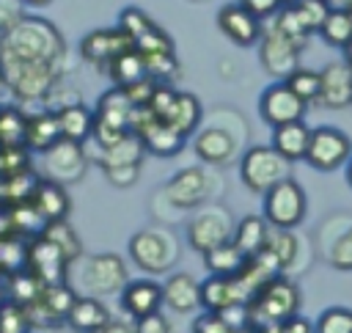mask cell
Wrapping results in <instances>:
<instances>
[{
    "instance_id": "32",
    "label": "cell",
    "mask_w": 352,
    "mask_h": 333,
    "mask_svg": "<svg viewBox=\"0 0 352 333\" xmlns=\"http://www.w3.org/2000/svg\"><path fill=\"white\" fill-rule=\"evenodd\" d=\"M316 33L324 39V44L344 50L352 41V14L344 11V8H330Z\"/></svg>"
},
{
    "instance_id": "12",
    "label": "cell",
    "mask_w": 352,
    "mask_h": 333,
    "mask_svg": "<svg viewBox=\"0 0 352 333\" xmlns=\"http://www.w3.org/2000/svg\"><path fill=\"white\" fill-rule=\"evenodd\" d=\"M74 292L63 283H52V286H41L38 297L25 305L28 308V316H30V325L33 327H55L60 322H66V314L74 303Z\"/></svg>"
},
{
    "instance_id": "25",
    "label": "cell",
    "mask_w": 352,
    "mask_h": 333,
    "mask_svg": "<svg viewBox=\"0 0 352 333\" xmlns=\"http://www.w3.org/2000/svg\"><path fill=\"white\" fill-rule=\"evenodd\" d=\"M143 154H146V149H143L140 138L129 129L113 146L99 149V165H102V171H110V168H135V165L143 162Z\"/></svg>"
},
{
    "instance_id": "34",
    "label": "cell",
    "mask_w": 352,
    "mask_h": 333,
    "mask_svg": "<svg viewBox=\"0 0 352 333\" xmlns=\"http://www.w3.org/2000/svg\"><path fill=\"white\" fill-rule=\"evenodd\" d=\"M264 250L275 259V264L280 270H286V267L294 264L297 250H300V242H297V237L289 228H270L267 242H264Z\"/></svg>"
},
{
    "instance_id": "29",
    "label": "cell",
    "mask_w": 352,
    "mask_h": 333,
    "mask_svg": "<svg viewBox=\"0 0 352 333\" xmlns=\"http://www.w3.org/2000/svg\"><path fill=\"white\" fill-rule=\"evenodd\" d=\"M55 118H58V129H60V138L66 140H74V143H85L91 138V127H94V113L80 105V102H72V105H63L58 110H52Z\"/></svg>"
},
{
    "instance_id": "27",
    "label": "cell",
    "mask_w": 352,
    "mask_h": 333,
    "mask_svg": "<svg viewBox=\"0 0 352 333\" xmlns=\"http://www.w3.org/2000/svg\"><path fill=\"white\" fill-rule=\"evenodd\" d=\"M110 319V311L107 305L94 297V294H85V297H74L69 314H66V325L72 330H80V333H94L96 327H102L104 322Z\"/></svg>"
},
{
    "instance_id": "37",
    "label": "cell",
    "mask_w": 352,
    "mask_h": 333,
    "mask_svg": "<svg viewBox=\"0 0 352 333\" xmlns=\"http://www.w3.org/2000/svg\"><path fill=\"white\" fill-rule=\"evenodd\" d=\"M283 83H286V88H289L297 99H302L305 105H314V102L319 99V72H314V69L297 66L294 72H289V74L283 77Z\"/></svg>"
},
{
    "instance_id": "30",
    "label": "cell",
    "mask_w": 352,
    "mask_h": 333,
    "mask_svg": "<svg viewBox=\"0 0 352 333\" xmlns=\"http://www.w3.org/2000/svg\"><path fill=\"white\" fill-rule=\"evenodd\" d=\"M58 140H60V129H58V118L52 110H41L36 116H28V124H25V149L28 151L44 154Z\"/></svg>"
},
{
    "instance_id": "52",
    "label": "cell",
    "mask_w": 352,
    "mask_h": 333,
    "mask_svg": "<svg viewBox=\"0 0 352 333\" xmlns=\"http://www.w3.org/2000/svg\"><path fill=\"white\" fill-rule=\"evenodd\" d=\"M327 6L330 8H344V11L352 14V0H327Z\"/></svg>"
},
{
    "instance_id": "58",
    "label": "cell",
    "mask_w": 352,
    "mask_h": 333,
    "mask_svg": "<svg viewBox=\"0 0 352 333\" xmlns=\"http://www.w3.org/2000/svg\"><path fill=\"white\" fill-rule=\"evenodd\" d=\"M349 69H352V66H349Z\"/></svg>"
},
{
    "instance_id": "4",
    "label": "cell",
    "mask_w": 352,
    "mask_h": 333,
    "mask_svg": "<svg viewBox=\"0 0 352 333\" xmlns=\"http://www.w3.org/2000/svg\"><path fill=\"white\" fill-rule=\"evenodd\" d=\"M264 195V220L270 228H294L305 217V190L292 176L275 182Z\"/></svg>"
},
{
    "instance_id": "19",
    "label": "cell",
    "mask_w": 352,
    "mask_h": 333,
    "mask_svg": "<svg viewBox=\"0 0 352 333\" xmlns=\"http://www.w3.org/2000/svg\"><path fill=\"white\" fill-rule=\"evenodd\" d=\"M198 300H201L204 311H214V314L236 311L245 305L231 275H209L206 281H201L198 283Z\"/></svg>"
},
{
    "instance_id": "55",
    "label": "cell",
    "mask_w": 352,
    "mask_h": 333,
    "mask_svg": "<svg viewBox=\"0 0 352 333\" xmlns=\"http://www.w3.org/2000/svg\"><path fill=\"white\" fill-rule=\"evenodd\" d=\"M6 300H8V297H6V286H3V283H0V305H3V303H6Z\"/></svg>"
},
{
    "instance_id": "11",
    "label": "cell",
    "mask_w": 352,
    "mask_h": 333,
    "mask_svg": "<svg viewBox=\"0 0 352 333\" xmlns=\"http://www.w3.org/2000/svg\"><path fill=\"white\" fill-rule=\"evenodd\" d=\"M85 168H88V157L82 151V143L60 138L55 146L44 151V173H47L44 179H52L58 184L80 182L85 176Z\"/></svg>"
},
{
    "instance_id": "57",
    "label": "cell",
    "mask_w": 352,
    "mask_h": 333,
    "mask_svg": "<svg viewBox=\"0 0 352 333\" xmlns=\"http://www.w3.org/2000/svg\"><path fill=\"white\" fill-rule=\"evenodd\" d=\"M0 91H3V83H0Z\"/></svg>"
},
{
    "instance_id": "38",
    "label": "cell",
    "mask_w": 352,
    "mask_h": 333,
    "mask_svg": "<svg viewBox=\"0 0 352 333\" xmlns=\"http://www.w3.org/2000/svg\"><path fill=\"white\" fill-rule=\"evenodd\" d=\"M25 124L28 116L16 107H0V149L25 146Z\"/></svg>"
},
{
    "instance_id": "33",
    "label": "cell",
    "mask_w": 352,
    "mask_h": 333,
    "mask_svg": "<svg viewBox=\"0 0 352 333\" xmlns=\"http://www.w3.org/2000/svg\"><path fill=\"white\" fill-rule=\"evenodd\" d=\"M201 256H204V267L209 270V275H234L245 261V256L231 245V239L204 250Z\"/></svg>"
},
{
    "instance_id": "46",
    "label": "cell",
    "mask_w": 352,
    "mask_h": 333,
    "mask_svg": "<svg viewBox=\"0 0 352 333\" xmlns=\"http://www.w3.org/2000/svg\"><path fill=\"white\" fill-rule=\"evenodd\" d=\"M242 8H248L256 19H272L280 11V0H239Z\"/></svg>"
},
{
    "instance_id": "18",
    "label": "cell",
    "mask_w": 352,
    "mask_h": 333,
    "mask_svg": "<svg viewBox=\"0 0 352 333\" xmlns=\"http://www.w3.org/2000/svg\"><path fill=\"white\" fill-rule=\"evenodd\" d=\"M330 110H341L352 105V69L344 61H333L319 72V99Z\"/></svg>"
},
{
    "instance_id": "41",
    "label": "cell",
    "mask_w": 352,
    "mask_h": 333,
    "mask_svg": "<svg viewBox=\"0 0 352 333\" xmlns=\"http://www.w3.org/2000/svg\"><path fill=\"white\" fill-rule=\"evenodd\" d=\"M327 261L333 270L338 272H349L352 270V223L336 237V242L327 250Z\"/></svg>"
},
{
    "instance_id": "24",
    "label": "cell",
    "mask_w": 352,
    "mask_h": 333,
    "mask_svg": "<svg viewBox=\"0 0 352 333\" xmlns=\"http://www.w3.org/2000/svg\"><path fill=\"white\" fill-rule=\"evenodd\" d=\"M192 149L198 154V160L209 162V165H226L234 151H236V143L231 138V132L220 129V127H206L198 132V138L192 140Z\"/></svg>"
},
{
    "instance_id": "40",
    "label": "cell",
    "mask_w": 352,
    "mask_h": 333,
    "mask_svg": "<svg viewBox=\"0 0 352 333\" xmlns=\"http://www.w3.org/2000/svg\"><path fill=\"white\" fill-rule=\"evenodd\" d=\"M30 316H28V308L14 303V300H6L0 305V333H30Z\"/></svg>"
},
{
    "instance_id": "6",
    "label": "cell",
    "mask_w": 352,
    "mask_h": 333,
    "mask_svg": "<svg viewBox=\"0 0 352 333\" xmlns=\"http://www.w3.org/2000/svg\"><path fill=\"white\" fill-rule=\"evenodd\" d=\"M239 176L248 190L264 193L275 182L292 176V162L283 160L272 146H250L239 160Z\"/></svg>"
},
{
    "instance_id": "49",
    "label": "cell",
    "mask_w": 352,
    "mask_h": 333,
    "mask_svg": "<svg viewBox=\"0 0 352 333\" xmlns=\"http://www.w3.org/2000/svg\"><path fill=\"white\" fill-rule=\"evenodd\" d=\"M275 325H278V333H314V322H308L300 314H292L289 319L275 322Z\"/></svg>"
},
{
    "instance_id": "26",
    "label": "cell",
    "mask_w": 352,
    "mask_h": 333,
    "mask_svg": "<svg viewBox=\"0 0 352 333\" xmlns=\"http://www.w3.org/2000/svg\"><path fill=\"white\" fill-rule=\"evenodd\" d=\"M308 138H311V129H308L302 121H289V124L272 127V149H275L283 160H289V162L305 160Z\"/></svg>"
},
{
    "instance_id": "2",
    "label": "cell",
    "mask_w": 352,
    "mask_h": 333,
    "mask_svg": "<svg viewBox=\"0 0 352 333\" xmlns=\"http://www.w3.org/2000/svg\"><path fill=\"white\" fill-rule=\"evenodd\" d=\"M297 311H300V289L294 281H289L280 272L267 278L242 305L245 319L258 325V327L283 322Z\"/></svg>"
},
{
    "instance_id": "48",
    "label": "cell",
    "mask_w": 352,
    "mask_h": 333,
    "mask_svg": "<svg viewBox=\"0 0 352 333\" xmlns=\"http://www.w3.org/2000/svg\"><path fill=\"white\" fill-rule=\"evenodd\" d=\"M104 176H107L116 187H126V184H135V182H138L140 165H135V168H110V171H104Z\"/></svg>"
},
{
    "instance_id": "8",
    "label": "cell",
    "mask_w": 352,
    "mask_h": 333,
    "mask_svg": "<svg viewBox=\"0 0 352 333\" xmlns=\"http://www.w3.org/2000/svg\"><path fill=\"white\" fill-rule=\"evenodd\" d=\"M234 220L228 215V209H223L220 204H201L198 212L192 215V220L187 223V242L195 253H204L220 242H226L231 237Z\"/></svg>"
},
{
    "instance_id": "13",
    "label": "cell",
    "mask_w": 352,
    "mask_h": 333,
    "mask_svg": "<svg viewBox=\"0 0 352 333\" xmlns=\"http://www.w3.org/2000/svg\"><path fill=\"white\" fill-rule=\"evenodd\" d=\"M258 58H261V66L275 74V77H286L289 72H294L300 66V47L294 41H289L283 33H278L272 25H267L261 30V39H258Z\"/></svg>"
},
{
    "instance_id": "10",
    "label": "cell",
    "mask_w": 352,
    "mask_h": 333,
    "mask_svg": "<svg viewBox=\"0 0 352 333\" xmlns=\"http://www.w3.org/2000/svg\"><path fill=\"white\" fill-rule=\"evenodd\" d=\"M66 256L60 253L58 245H52L44 234L33 237L25 245V270H30L41 286H52V283H63L66 281Z\"/></svg>"
},
{
    "instance_id": "1",
    "label": "cell",
    "mask_w": 352,
    "mask_h": 333,
    "mask_svg": "<svg viewBox=\"0 0 352 333\" xmlns=\"http://www.w3.org/2000/svg\"><path fill=\"white\" fill-rule=\"evenodd\" d=\"M0 55L3 58H19V61H38V63L63 66L66 41H63L60 30L50 19L22 14L8 30L0 33Z\"/></svg>"
},
{
    "instance_id": "35",
    "label": "cell",
    "mask_w": 352,
    "mask_h": 333,
    "mask_svg": "<svg viewBox=\"0 0 352 333\" xmlns=\"http://www.w3.org/2000/svg\"><path fill=\"white\" fill-rule=\"evenodd\" d=\"M41 234L52 242V245H58L60 248V253L66 256V261L72 264L80 253H82V245H80V237H77V231L66 223V220H55V223H47L44 228H41Z\"/></svg>"
},
{
    "instance_id": "16",
    "label": "cell",
    "mask_w": 352,
    "mask_h": 333,
    "mask_svg": "<svg viewBox=\"0 0 352 333\" xmlns=\"http://www.w3.org/2000/svg\"><path fill=\"white\" fill-rule=\"evenodd\" d=\"M217 28L223 30V36L228 41H234L236 47H253L261 39L264 22L256 19L248 8H242L239 3H226L217 11Z\"/></svg>"
},
{
    "instance_id": "51",
    "label": "cell",
    "mask_w": 352,
    "mask_h": 333,
    "mask_svg": "<svg viewBox=\"0 0 352 333\" xmlns=\"http://www.w3.org/2000/svg\"><path fill=\"white\" fill-rule=\"evenodd\" d=\"M231 333H261V327L253 325V322H248V319H242V322H236V325L231 327Z\"/></svg>"
},
{
    "instance_id": "54",
    "label": "cell",
    "mask_w": 352,
    "mask_h": 333,
    "mask_svg": "<svg viewBox=\"0 0 352 333\" xmlns=\"http://www.w3.org/2000/svg\"><path fill=\"white\" fill-rule=\"evenodd\" d=\"M344 165H346V182H349V187H352V154H349V160H346Z\"/></svg>"
},
{
    "instance_id": "20",
    "label": "cell",
    "mask_w": 352,
    "mask_h": 333,
    "mask_svg": "<svg viewBox=\"0 0 352 333\" xmlns=\"http://www.w3.org/2000/svg\"><path fill=\"white\" fill-rule=\"evenodd\" d=\"M118 294H121V308H124L132 319L146 316V314H154V311H160V305H162V286H160L154 278H135V281H126Z\"/></svg>"
},
{
    "instance_id": "53",
    "label": "cell",
    "mask_w": 352,
    "mask_h": 333,
    "mask_svg": "<svg viewBox=\"0 0 352 333\" xmlns=\"http://www.w3.org/2000/svg\"><path fill=\"white\" fill-rule=\"evenodd\" d=\"M22 6H30V8H44V6H50L52 0H19Z\"/></svg>"
},
{
    "instance_id": "7",
    "label": "cell",
    "mask_w": 352,
    "mask_h": 333,
    "mask_svg": "<svg viewBox=\"0 0 352 333\" xmlns=\"http://www.w3.org/2000/svg\"><path fill=\"white\" fill-rule=\"evenodd\" d=\"M352 154V140L338 127H314L305 149V162L316 171H336L341 168Z\"/></svg>"
},
{
    "instance_id": "47",
    "label": "cell",
    "mask_w": 352,
    "mask_h": 333,
    "mask_svg": "<svg viewBox=\"0 0 352 333\" xmlns=\"http://www.w3.org/2000/svg\"><path fill=\"white\" fill-rule=\"evenodd\" d=\"M19 17H22V3L19 0H0V33L8 30Z\"/></svg>"
},
{
    "instance_id": "9",
    "label": "cell",
    "mask_w": 352,
    "mask_h": 333,
    "mask_svg": "<svg viewBox=\"0 0 352 333\" xmlns=\"http://www.w3.org/2000/svg\"><path fill=\"white\" fill-rule=\"evenodd\" d=\"M129 281L126 272V261L116 253H96L88 256L85 267H82V286L88 294L102 297V294H116L124 289V283Z\"/></svg>"
},
{
    "instance_id": "43",
    "label": "cell",
    "mask_w": 352,
    "mask_h": 333,
    "mask_svg": "<svg viewBox=\"0 0 352 333\" xmlns=\"http://www.w3.org/2000/svg\"><path fill=\"white\" fill-rule=\"evenodd\" d=\"M121 33H126L129 36V41H135L146 28H151V17L143 11V8H138V6H126L121 14H118V25H116Z\"/></svg>"
},
{
    "instance_id": "50",
    "label": "cell",
    "mask_w": 352,
    "mask_h": 333,
    "mask_svg": "<svg viewBox=\"0 0 352 333\" xmlns=\"http://www.w3.org/2000/svg\"><path fill=\"white\" fill-rule=\"evenodd\" d=\"M94 333H135V330H132L129 322H121V319H113V316H110V319H107L102 327H96Z\"/></svg>"
},
{
    "instance_id": "36",
    "label": "cell",
    "mask_w": 352,
    "mask_h": 333,
    "mask_svg": "<svg viewBox=\"0 0 352 333\" xmlns=\"http://www.w3.org/2000/svg\"><path fill=\"white\" fill-rule=\"evenodd\" d=\"M38 292H41V283L30 270L19 267V270H14L8 275V286H6V297L8 300H14L19 305H30L38 297Z\"/></svg>"
},
{
    "instance_id": "44",
    "label": "cell",
    "mask_w": 352,
    "mask_h": 333,
    "mask_svg": "<svg viewBox=\"0 0 352 333\" xmlns=\"http://www.w3.org/2000/svg\"><path fill=\"white\" fill-rule=\"evenodd\" d=\"M231 327L234 325L223 314H214V311H206L192 322V333H231Z\"/></svg>"
},
{
    "instance_id": "14",
    "label": "cell",
    "mask_w": 352,
    "mask_h": 333,
    "mask_svg": "<svg viewBox=\"0 0 352 333\" xmlns=\"http://www.w3.org/2000/svg\"><path fill=\"white\" fill-rule=\"evenodd\" d=\"M305 107H308V105H305L302 99H297V96L286 88L283 80L267 85V88L261 91V96H258V113H261V118H264L267 124H272V127H280V124H289V121H302Z\"/></svg>"
},
{
    "instance_id": "42",
    "label": "cell",
    "mask_w": 352,
    "mask_h": 333,
    "mask_svg": "<svg viewBox=\"0 0 352 333\" xmlns=\"http://www.w3.org/2000/svg\"><path fill=\"white\" fill-rule=\"evenodd\" d=\"M292 8H294L297 19L302 22V28H305L308 33H316L319 25H322V19H324V14L330 11L327 0H300V3L292 6Z\"/></svg>"
},
{
    "instance_id": "5",
    "label": "cell",
    "mask_w": 352,
    "mask_h": 333,
    "mask_svg": "<svg viewBox=\"0 0 352 333\" xmlns=\"http://www.w3.org/2000/svg\"><path fill=\"white\" fill-rule=\"evenodd\" d=\"M129 116H132V102L121 88H110L99 96L96 110H94V127L91 138L96 140L99 149L113 146L124 132H129Z\"/></svg>"
},
{
    "instance_id": "45",
    "label": "cell",
    "mask_w": 352,
    "mask_h": 333,
    "mask_svg": "<svg viewBox=\"0 0 352 333\" xmlns=\"http://www.w3.org/2000/svg\"><path fill=\"white\" fill-rule=\"evenodd\" d=\"M132 330H135V333H170V322H168L160 311H154V314L138 316L135 325H132Z\"/></svg>"
},
{
    "instance_id": "23",
    "label": "cell",
    "mask_w": 352,
    "mask_h": 333,
    "mask_svg": "<svg viewBox=\"0 0 352 333\" xmlns=\"http://www.w3.org/2000/svg\"><path fill=\"white\" fill-rule=\"evenodd\" d=\"M201 118H204V107H201L198 96H192V94H187V91H176L170 107L165 110V116H162L160 121H165V124H168L170 129H176L182 138H190V135L198 129Z\"/></svg>"
},
{
    "instance_id": "31",
    "label": "cell",
    "mask_w": 352,
    "mask_h": 333,
    "mask_svg": "<svg viewBox=\"0 0 352 333\" xmlns=\"http://www.w3.org/2000/svg\"><path fill=\"white\" fill-rule=\"evenodd\" d=\"M104 72L110 74V80L116 83V88H124V85H129V83H135V80L146 77L143 58H140V52H138L135 47H129V50L118 52V55L104 66Z\"/></svg>"
},
{
    "instance_id": "56",
    "label": "cell",
    "mask_w": 352,
    "mask_h": 333,
    "mask_svg": "<svg viewBox=\"0 0 352 333\" xmlns=\"http://www.w3.org/2000/svg\"><path fill=\"white\" fill-rule=\"evenodd\" d=\"M297 3H300V0H280V8H283V6H297Z\"/></svg>"
},
{
    "instance_id": "22",
    "label": "cell",
    "mask_w": 352,
    "mask_h": 333,
    "mask_svg": "<svg viewBox=\"0 0 352 333\" xmlns=\"http://www.w3.org/2000/svg\"><path fill=\"white\" fill-rule=\"evenodd\" d=\"M160 286H162V303L176 314H192L201 305L198 281L190 272H170Z\"/></svg>"
},
{
    "instance_id": "3",
    "label": "cell",
    "mask_w": 352,
    "mask_h": 333,
    "mask_svg": "<svg viewBox=\"0 0 352 333\" xmlns=\"http://www.w3.org/2000/svg\"><path fill=\"white\" fill-rule=\"evenodd\" d=\"M129 256L143 272L162 275L176 264L179 245H176L173 234L165 231V228H157V226L154 228H140L129 239Z\"/></svg>"
},
{
    "instance_id": "39",
    "label": "cell",
    "mask_w": 352,
    "mask_h": 333,
    "mask_svg": "<svg viewBox=\"0 0 352 333\" xmlns=\"http://www.w3.org/2000/svg\"><path fill=\"white\" fill-rule=\"evenodd\" d=\"M314 333H352V308L330 305L314 322Z\"/></svg>"
},
{
    "instance_id": "15",
    "label": "cell",
    "mask_w": 352,
    "mask_h": 333,
    "mask_svg": "<svg viewBox=\"0 0 352 333\" xmlns=\"http://www.w3.org/2000/svg\"><path fill=\"white\" fill-rule=\"evenodd\" d=\"M206 195H209V173L204 168H195V165L182 168L165 184V198L179 209L201 206V204H206Z\"/></svg>"
},
{
    "instance_id": "21",
    "label": "cell",
    "mask_w": 352,
    "mask_h": 333,
    "mask_svg": "<svg viewBox=\"0 0 352 333\" xmlns=\"http://www.w3.org/2000/svg\"><path fill=\"white\" fill-rule=\"evenodd\" d=\"M28 201L44 223L66 220V215H69V193L63 184H58L52 179H38Z\"/></svg>"
},
{
    "instance_id": "28",
    "label": "cell",
    "mask_w": 352,
    "mask_h": 333,
    "mask_svg": "<svg viewBox=\"0 0 352 333\" xmlns=\"http://www.w3.org/2000/svg\"><path fill=\"white\" fill-rule=\"evenodd\" d=\"M267 234H270V226H267V220L261 215H245L242 220L234 223L228 239L242 256H253V253H258L264 248Z\"/></svg>"
},
{
    "instance_id": "17",
    "label": "cell",
    "mask_w": 352,
    "mask_h": 333,
    "mask_svg": "<svg viewBox=\"0 0 352 333\" xmlns=\"http://www.w3.org/2000/svg\"><path fill=\"white\" fill-rule=\"evenodd\" d=\"M129 47H132L129 36L121 33L118 28H99V30H91L88 36H82V41H80V55H82V61H88L91 66H96V69L104 72V66H107L118 52H124V50H129Z\"/></svg>"
}]
</instances>
